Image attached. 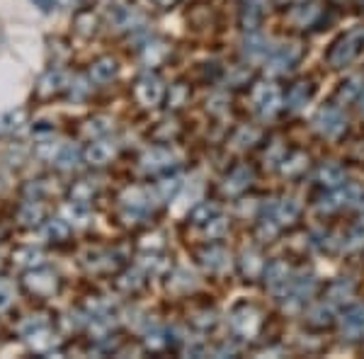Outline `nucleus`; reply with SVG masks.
I'll return each instance as SVG.
<instances>
[{
	"mask_svg": "<svg viewBox=\"0 0 364 359\" xmlns=\"http://www.w3.org/2000/svg\"><path fill=\"white\" fill-rule=\"evenodd\" d=\"M252 182V170L248 166H238L236 170H233L231 175L226 178L224 182V190L228 194H238V192H243L245 187H248Z\"/></svg>",
	"mask_w": 364,
	"mask_h": 359,
	"instance_id": "10",
	"label": "nucleus"
},
{
	"mask_svg": "<svg viewBox=\"0 0 364 359\" xmlns=\"http://www.w3.org/2000/svg\"><path fill=\"white\" fill-rule=\"evenodd\" d=\"M3 306H8V294H0V309Z\"/></svg>",
	"mask_w": 364,
	"mask_h": 359,
	"instance_id": "28",
	"label": "nucleus"
},
{
	"mask_svg": "<svg viewBox=\"0 0 364 359\" xmlns=\"http://www.w3.org/2000/svg\"><path fill=\"white\" fill-rule=\"evenodd\" d=\"M158 3H163V5H170V3H173V0H158Z\"/></svg>",
	"mask_w": 364,
	"mask_h": 359,
	"instance_id": "30",
	"label": "nucleus"
},
{
	"mask_svg": "<svg viewBox=\"0 0 364 359\" xmlns=\"http://www.w3.org/2000/svg\"><path fill=\"white\" fill-rule=\"evenodd\" d=\"M360 112L364 114V87H362V92H360Z\"/></svg>",
	"mask_w": 364,
	"mask_h": 359,
	"instance_id": "29",
	"label": "nucleus"
},
{
	"mask_svg": "<svg viewBox=\"0 0 364 359\" xmlns=\"http://www.w3.org/2000/svg\"><path fill=\"white\" fill-rule=\"evenodd\" d=\"M216 214V207H199L195 211V219L197 221H209V216H214Z\"/></svg>",
	"mask_w": 364,
	"mask_h": 359,
	"instance_id": "26",
	"label": "nucleus"
},
{
	"mask_svg": "<svg viewBox=\"0 0 364 359\" xmlns=\"http://www.w3.org/2000/svg\"><path fill=\"white\" fill-rule=\"evenodd\" d=\"M262 267H265V264H262V257L257 255L255 250H245L243 252V272L248 274V277H257L262 272Z\"/></svg>",
	"mask_w": 364,
	"mask_h": 359,
	"instance_id": "18",
	"label": "nucleus"
},
{
	"mask_svg": "<svg viewBox=\"0 0 364 359\" xmlns=\"http://www.w3.org/2000/svg\"><path fill=\"white\" fill-rule=\"evenodd\" d=\"M299 56H301V46H299V44L277 46L274 51H269L267 70H269V73H284V70H289L299 61Z\"/></svg>",
	"mask_w": 364,
	"mask_h": 359,
	"instance_id": "5",
	"label": "nucleus"
},
{
	"mask_svg": "<svg viewBox=\"0 0 364 359\" xmlns=\"http://www.w3.org/2000/svg\"><path fill=\"white\" fill-rule=\"evenodd\" d=\"M175 190H178V180H163V185H161V192L163 194H173Z\"/></svg>",
	"mask_w": 364,
	"mask_h": 359,
	"instance_id": "27",
	"label": "nucleus"
},
{
	"mask_svg": "<svg viewBox=\"0 0 364 359\" xmlns=\"http://www.w3.org/2000/svg\"><path fill=\"white\" fill-rule=\"evenodd\" d=\"M255 139H257L255 129H240L238 136H236V144L238 146H252V144H255Z\"/></svg>",
	"mask_w": 364,
	"mask_h": 359,
	"instance_id": "25",
	"label": "nucleus"
},
{
	"mask_svg": "<svg viewBox=\"0 0 364 359\" xmlns=\"http://www.w3.org/2000/svg\"><path fill=\"white\" fill-rule=\"evenodd\" d=\"M226 231H228V221L221 219V216L211 219L209 226H207V235H209V238H219V235H224Z\"/></svg>",
	"mask_w": 364,
	"mask_h": 359,
	"instance_id": "24",
	"label": "nucleus"
},
{
	"mask_svg": "<svg viewBox=\"0 0 364 359\" xmlns=\"http://www.w3.org/2000/svg\"><path fill=\"white\" fill-rule=\"evenodd\" d=\"M345 117L343 112H340L338 107H333V105H328V107H321L318 112H316L314 117V127L316 132L323 134V136L333 139V136H340V134L345 132Z\"/></svg>",
	"mask_w": 364,
	"mask_h": 359,
	"instance_id": "2",
	"label": "nucleus"
},
{
	"mask_svg": "<svg viewBox=\"0 0 364 359\" xmlns=\"http://www.w3.org/2000/svg\"><path fill=\"white\" fill-rule=\"evenodd\" d=\"M340 326H343V333L348 338H362L364 335V306L355 304L350 306L348 311L340 318Z\"/></svg>",
	"mask_w": 364,
	"mask_h": 359,
	"instance_id": "8",
	"label": "nucleus"
},
{
	"mask_svg": "<svg viewBox=\"0 0 364 359\" xmlns=\"http://www.w3.org/2000/svg\"><path fill=\"white\" fill-rule=\"evenodd\" d=\"M316 180H318L323 187H328V190H336V187L345 185V170L340 168L338 163H326V166H321Z\"/></svg>",
	"mask_w": 364,
	"mask_h": 359,
	"instance_id": "9",
	"label": "nucleus"
},
{
	"mask_svg": "<svg viewBox=\"0 0 364 359\" xmlns=\"http://www.w3.org/2000/svg\"><path fill=\"white\" fill-rule=\"evenodd\" d=\"M114 149L109 144H92L90 151H87V161L95 163V166H105V163L112 158Z\"/></svg>",
	"mask_w": 364,
	"mask_h": 359,
	"instance_id": "17",
	"label": "nucleus"
},
{
	"mask_svg": "<svg viewBox=\"0 0 364 359\" xmlns=\"http://www.w3.org/2000/svg\"><path fill=\"white\" fill-rule=\"evenodd\" d=\"M136 97L141 105H146V107H154L163 100V85L161 80L154 78V75H146V78H141L136 83Z\"/></svg>",
	"mask_w": 364,
	"mask_h": 359,
	"instance_id": "7",
	"label": "nucleus"
},
{
	"mask_svg": "<svg viewBox=\"0 0 364 359\" xmlns=\"http://www.w3.org/2000/svg\"><path fill=\"white\" fill-rule=\"evenodd\" d=\"M299 216V202L291 197L287 199H279L277 204L272 207V219L279 223V226H284V223H291Z\"/></svg>",
	"mask_w": 364,
	"mask_h": 359,
	"instance_id": "11",
	"label": "nucleus"
},
{
	"mask_svg": "<svg viewBox=\"0 0 364 359\" xmlns=\"http://www.w3.org/2000/svg\"><path fill=\"white\" fill-rule=\"evenodd\" d=\"M352 291H355V284H352L350 279H338L331 284L328 296H331V301H348V299L352 296Z\"/></svg>",
	"mask_w": 364,
	"mask_h": 359,
	"instance_id": "15",
	"label": "nucleus"
},
{
	"mask_svg": "<svg viewBox=\"0 0 364 359\" xmlns=\"http://www.w3.org/2000/svg\"><path fill=\"white\" fill-rule=\"evenodd\" d=\"M309 166V158L304 156V153H291V156H287L284 158V163H282V173L284 175H299V173H304Z\"/></svg>",
	"mask_w": 364,
	"mask_h": 359,
	"instance_id": "14",
	"label": "nucleus"
},
{
	"mask_svg": "<svg viewBox=\"0 0 364 359\" xmlns=\"http://www.w3.org/2000/svg\"><path fill=\"white\" fill-rule=\"evenodd\" d=\"M316 17H318V5H304V8H296L291 13V20L299 22V25H311Z\"/></svg>",
	"mask_w": 364,
	"mask_h": 359,
	"instance_id": "22",
	"label": "nucleus"
},
{
	"mask_svg": "<svg viewBox=\"0 0 364 359\" xmlns=\"http://www.w3.org/2000/svg\"><path fill=\"white\" fill-rule=\"evenodd\" d=\"M228 262V252L224 248H211L209 252H204V264L211 269H224Z\"/></svg>",
	"mask_w": 364,
	"mask_h": 359,
	"instance_id": "19",
	"label": "nucleus"
},
{
	"mask_svg": "<svg viewBox=\"0 0 364 359\" xmlns=\"http://www.w3.org/2000/svg\"><path fill=\"white\" fill-rule=\"evenodd\" d=\"M117 73V63L109 61V58H102V61H97L95 66H92V75H95L97 80H109L114 78Z\"/></svg>",
	"mask_w": 364,
	"mask_h": 359,
	"instance_id": "23",
	"label": "nucleus"
},
{
	"mask_svg": "<svg viewBox=\"0 0 364 359\" xmlns=\"http://www.w3.org/2000/svg\"><path fill=\"white\" fill-rule=\"evenodd\" d=\"M252 105L260 114H274L282 107V90L274 83H257L252 87Z\"/></svg>",
	"mask_w": 364,
	"mask_h": 359,
	"instance_id": "3",
	"label": "nucleus"
},
{
	"mask_svg": "<svg viewBox=\"0 0 364 359\" xmlns=\"http://www.w3.org/2000/svg\"><path fill=\"white\" fill-rule=\"evenodd\" d=\"M243 51L248 58H262V56H267L272 49H269V42L262 37V34H248L245 42H243Z\"/></svg>",
	"mask_w": 364,
	"mask_h": 359,
	"instance_id": "12",
	"label": "nucleus"
},
{
	"mask_svg": "<svg viewBox=\"0 0 364 359\" xmlns=\"http://www.w3.org/2000/svg\"><path fill=\"white\" fill-rule=\"evenodd\" d=\"M265 282L269 286V291L274 294V296H287V291L291 289V282H294V277H291V269L287 267V262L282 260H274L272 264H267V272H265Z\"/></svg>",
	"mask_w": 364,
	"mask_h": 359,
	"instance_id": "4",
	"label": "nucleus"
},
{
	"mask_svg": "<svg viewBox=\"0 0 364 359\" xmlns=\"http://www.w3.org/2000/svg\"><path fill=\"white\" fill-rule=\"evenodd\" d=\"M311 100V85L309 83H296L289 90V107L291 109H301Z\"/></svg>",
	"mask_w": 364,
	"mask_h": 359,
	"instance_id": "16",
	"label": "nucleus"
},
{
	"mask_svg": "<svg viewBox=\"0 0 364 359\" xmlns=\"http://www.w3.org/2000/svg\"><path fill=\"white\" fill-rule=\"evenodd\" d=\"M173 163V153L166 149H154L144 156V168L146 170H163Z\"/></svg>",
	"mask_w": 364,
	"mask_h": 359,
	"instance_id": "13",
	"label": "nucleus"
},
{
	"mask_svg": "<svg viewBox=\"0 0 364 359\" xmlns=\"http://www.w3.org/2000/svg\"><path fill=\"white\" fill-rule=\"evenodd\" d=\"M362 87H364V78H360V75H352L348 83L343 85V90H340V97H343L345 102H350V100L360 97Z\"/></svg>",
	"mask_w": 364,
	"mask_h": 359,
	"instance_id": "21",
	"label": "nucleus"
},
{
	"mask_svg": "<svg viewBox=\"0 0 364 359\" xmlns=\"http://www.w3.org/2000/svg\"><path fill=\"white\" fill-rule=\"evenodd\" d=\"M309 321L314 323V326H328V323L333 321V311H331V306H326V304L314 306V309L309 311Z\"/></svg>",
	"mask_w": 364,
	"mask_h": 359,
	"instance_id": "20",
	"label": "nucleus"
},
{
	"mask_svg": "<svg viewBox=\"0 0 364 359\" xmlns=\"http://www.w3.org/2000/svg\"><path fill=\"white\" fill-rule=\"evenodd\" d=\"M362 42H364V29H355V32L345 34L343 39H338L336 46L331 49V54H328V61H331V66H348V63L360 54L362 49Z\"/></svg>",
	"mask_w": 364,
	"mask_h": 359,
	"instance_id": "1",
	"label": "nucleus"
},
{
	"mask_svg": "<svg viewBox=\"0 0 364 359\" xmlns=\"http://www.w3.org/2000/svg\"><path fill=\"white\" fill-rule=\"evenodd\" d=\"M231 326L236 333L250 338V335H255L257 328H260V314H257L252 306H240V309H236L231 314Z\"/></svg>",
	"mask_w": 364,
	"mask_h": 359,
	"instance_id": "6",
	"label": "nucleus"
}]
</instances>
